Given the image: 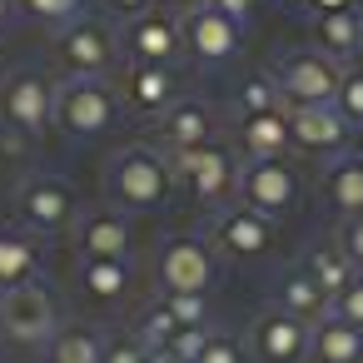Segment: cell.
I'll list each match as a JSON object with an SVG mask.
<instances>
[{
	"mask_svg": "<svg viewBox=\"0 0 363 363\" xmlns=\"http://www.w3.org/2000/svg\"><path fill=\"white\" fill-rule=\"evenodd\" d=\"M105 204L125 209V214H150L164 209L174 194V174H169V155L160 145H125L105 160Z\"/></svg>",
	"mask_w": 363,
	"mask_h": 363,
	"instance_id": "obj_1",
	"label": "cell"
},
{
	"mask_svg": "<svg viewBox=\"0 0 363 363\" xmlns=\"http://www.w3.org/2000/svg\"><path fill=\"white\" fill-rule=\"evenodd\" d=\"M120 115H125V100L110 85V75H70L65 85H55V130L75 145L110 135Z\"/></svg>",
	"mask_w": 363,
	"mask_h": 363,
	"instance_id": "obj_2",
	"label": "cell"
},
{
	"mask_svg": "<svg viewBox=\"0 0 363 363\" xmlns=\"http://www.w3.org/2000/svg\"><path fill=\"white\" fill-rule=\"evenodd\" d=\"M80 219V189L55 174V169H30L21 184H16V224L30 229L35 239H55V234H70Z\"/></svg>",
	"mask_w": 363,
	"mask_h": 363,
	"instance_id": "obj_3",
	"label": "cell"
},
{
	"mask_svg": "<svg viewBox=\"0 0 363 363\" xmlns=\"http://www.w3.org/2000/svg\"><path fill=\"white\" fill-rule=\"evenodd\" d=\"M65 328L60 294L50 284H21V289H0V338H11L21 348H45Z\"/></svg>",
	"mask_w": 363,
	"mask_h": 363,
	"instance_id": "obj_4",
	"label": "cell"
},
{
	"mask_svg": "<svg viewBox=\"0 0 363 363\" xmlns=\"http://www.w3.org/2000/svg\"><path fill=\"white\" fill-rule=\"evenodd\" d=\"M239 155L219 140V145H199V150H179L169 155V174L174 189H189L204 209H224L239 194Z\"/></svg>",
	"mask_w": 363,
	"mask_h": 363,
	"instance_id": "obj_5",
	"label": "cell"
},
{
	"mask_svg": "<svg viewBox=\"0 0 363 363\" xmlns=\"http://www.w3.org/2000/svg\"><path fill=\"white\" fill-rule=\"evenodd\" d=\"M155 284L160 294H214L219 289V254L199 234H169L155 249Z\"/></svg>",
	"mask_w": 363,
	"mask_h": 363,
	"instance_id": "obj_6",
	"label": "cell"
},
{
	"mask_svg": "<svg viewBox=\"0 0 363 363\" xmlns=\"http://www.w3.org/2000/svg\"><path fill=\"white\" fill-rule=\"evenodd\" d=\"M234 204H244V209H254V214H264V219L279 224V219L298 214L303 179H298V169L289 160H244L239 164V194H234Z\"/></svg>",
	"mask_w": 363,
	"mask_h": 363,
	"instance_id": "obj_7",
	"label": "cell"
},
{
	"mask_svg": "<svg viewBox=\"0 0 363 363\" xmlns=\"http://www.w3.org/2000/svg\"><path fill=\"white\" fill-rule=\"evenodd\" d=\"M284 105H333L338 95V80H343V65L328 60L323 50L303 45V50H284L274 65H269Z\"/></svg>",
	"mask_w": 363,
	"mask_h": 363,
	"instance_id": "obj_8",
	"label": "cell"
},
{
	"mask_svg": "<svg viewBox=\"0 0 363 363\" xmlns=\"http://www.w3.org/2000/svg\"><path fill=\"white\" fill-rule=\"evenodd\" d=\"M209 244H214V254L229 259V264H259V259L274 254L279 234H274V219H264V214H254V209H244V204H224V209H214Z\"/></svg>",
	"mask_w": 363,
	"mask_h": 363,
	"instance_id": "obj_9",
	"label": "cell"
},
{
	"mask_svg": "<svg viewBox=\"0 0 363 363\" xmlns=\"http://www.w3.org/2000/svg\"><path fill=\"white\" fill-rule=\"evenodd\" d=\"M120 60H125L120 35L105 21H90V16H80L75 26H65L60 40H55V65L65 75H110Z\"/></svg>",
	"mask_w": 363,
	"mask_h": 363,
	"instance_id": "obj_10",
	"label": "cell"
},
{
	"mask_svg": "<svg viewBox=\"0 0 363 363\" xmlns=\"http://www.w3.org/2000/svg\"><path fill=\"white\" fill-rule=\"evenodd\" d=\"M308 343H313V323H303L274 303L264 313H254V323L244 333V348L254 363H308Z\"/></svg>",
	"mask_w": 363,
	"mask_h": 363,
	"instance_id": "obj_11",
	"label": "cell"
},
{
	"mask_svg": "<svg viewBox=\"0 0 363 363\" xmlns=\"http://www.w3.org/2000/svg\"><path fill=\"white\" fill-rule=\"evenodd\" d=\"M0 120L21 125L30 135L55 130V85L35 70H11L0 80Z\"/></svg>",
	"mask_w": 363,
	"mask_h": 363,
	"instance_id": "obj_12",
	"label": "cell"
},
{
	"mask_svg": "<svg viewBox=\"0 0 363 363\" xmlns=\"http://www.w3.org/2000/svg\"><path fill=\"white\" fill-rule=\"evenodd\" d=\"M224 140V115H219V105H209V100H179V105H169L160 120H155V145L164 150V155H179V150H199V145H219Z\"/></svg>",
	"mask_w": 363,
	"mask_h": 363,
	"instance_id": "obj_13",
	"label": "cell"
},
{
	"mask_svg": "<svg viewBox=\"0 0 363 363\" xmlns=\"http://www.w3.org/2000/svg\"><path fill=\"white\" fill-rule=\"evenodd\" d=\"M120 50L130 65H174L179 50H184V30H179V16H164V11H150L140 21L125 26L120 35Z\"/></svg>",
	"mask_w": 363,
	"mask_h": 363,
	"instance_id": "obj_14",
	"label": "cell"
},
{
	"mask_svg": "<svg viewBox=\"0 0 363 363\" xmlns=\"http://www.w3.org/2000/svg\"><path fill=\"white\" fill-rule=\"evenodd\" d=\"M284 120H289V140L294 150H308V155H343L348 140H353V125L333 110V105H284Z\"/></svg>",
	"mask_w": 363,
	"mask_h": 363,
	"instance_id": "obj_15",
	"label": "cell"
},
{
	"mask_svg": "<svg viewBox=\"0 0 363 363\" xmlns=\"http://www.w3.org/2000/svg\"><path fill=\"white\" fill-rule=\"evenodd\" d=\"M179 30H184V50L199 60V65H234V55H239V45H244V30L239 26H229L214 6H204V11H184L179 16Z\"/></svg>",
	"mask_w": 363,
	"mask_h": 363,
	"instance_id": "obj_16",
	"label": "cell"
},
{
	"mask_svg": "<svg viewBox=\"0 0 363 363\" xmlns=\"http://www.w3.org/2000/svg\"><path fill=\"white\" fill-rule=\"evenodd\" d=\"M130 214L115 204H95L75 219V259H130Z\"/></svg>",
	"mask_w": 363,
	"mask_h": 363,
	"instance_id": "obj_17",
	"label": "cell"
},
{
	"mask_svg": "<svg viewBox=\"0 0 363 363\" xmlns=\"http://www.w3.org/2000/svg\"><path fill=\"white\" fill-rule=\"evenodd\" d=\"M120 100H125L135 115L160 120V115H164L169 105H179L184 95H179V75H174L169 65H130V70H125Z\"/></svg>",
	"mask_w": 363,
	"mask_h": 363,
	"instance_id": "obj_18",
	"label": "cell"
},
{
	"mask_svg": "<svg viewBox=\"0 0 363 363\" xmlns=\"http://www.w3.org/2000/svg\"><path fill=\"white\" fill-rule=\"evenodd\" d=\"M130 284H135V259H75V289L95 308L125 303Z\"/></svg>",
	"mask_w": 363,
	"mask_h": 363,
	"instance_id": "obj_19",
	"label": "cell"
},
{
	"mask_svg": "<svg viewBox=\"0 0 363 363\" xmlns=\"http://www.w3.org/2000/svg\"><path fill=\"white\" fill-rule=\"evenodd\" d=\"M40 264H45V239H35L21 224H0V289L35 284Z\"/></svg>",
	"mask_w": 363,
	"mask_h": 363,
	"instance_id": "obj_20",
	"label": "cell"
},
{
	"mask_svg": "<svg viewBox=\"0 0 363 363\" xmlns=\"http://www.w3.org/2000/svg\"><path fill=\"white\" fill-rule=\"evenodd\" d=\"M323 199H328V209L338 219L363 214V155L343 150V155L323 160Z\"/></svg>",
	"mask_w": 363,
	"mask_h": 363,
	"instance_id": "obj_21",
	"label": "cell"
},
{
	"mask_svg": "<svg viewBox=\"0 0 363 363\" xmlns=\"http://www.w3.org/2000/svg\"><path fill=\"white\" fill-rule=\"evenodd\" d=\"M274 308H284V313H294V318H303V323L328 318V298H323V289L308 279L303 264H294V269H284V274L274 279Z\"/></svg>",
	"mask_w": 363,
	"mask_h": 363,
	"instance_id": "obj_22",
	"label": "cell"
},
{
	"mask_svg": "<svg viewBox=\"0 0 363 363\" xmlns=\"http://www.w3.org/2000/svg\"><path fill=\"white\" fill-rule=\"evenodd\" d=\"M234 140H239L244 160H284V155L294 150L284 110H279V115H249V120H239Z\"/></svg>",
	"mask_w": 363,
	"mask_h": 363,
	"instance_id": "obj_23",
	"label": "cell"
},
{
	"mask_svg": "<svg viewBox=\"0 0 363 363\" xmlns=\"http://www.w3.org/2000/svg\"><path fill=\"white\" fill-rule=\"evenodd\" d=\"M298 264L308 269V279L323 289V298H328V303H333V298H338V294L358 279V269L343 259V249H338L333 239H313V244L303 249V259H298Z\"/></svg>",
	"mask_w": 363,
	"mask_h": 363,
	"instance_id": "obj_24",
	"label": "cell"
},
{
	"mask_svg": "<svg viewBox=\"0 0 363 363\" xmlns=\"http://www.w3.org/2000/svg\"><path fill=\"white\" fill-rule=\"evenodd\" d=\"M308 358H313V363H363V333L328 313V318H318V323H313Z\"/></svg>",
	"mask_w": 363,
	"mask_h": 363,
	"instance_id": "obj_25",
	"label": "cell"
},
{
	"mask_svg": "<svg viewBox=\"0 0 363 363\" xmlns=\"http://www.w3.org/2000/svg\"><path fill=\"white\" fill-rule=\"evenodd\" d=\"M110 338L95 323H65L50 343H45V363H105Z\"/></svg>",
	"mask_w": 363,
	"mask_h": 363,
	"instance_id": "obj_26",
	"label": "cell"
},
{
	"mask_svg": "<svg viewBox=\"0 0 363 363\" xmlns=\"http://www.w3.org/2000/svg\"><path fill=\"white\" fill-rule=\"evenodd\" d=\"M358 40H363V6L313 21V50H323V55L338 60V65H348V55H353Z\"/></svg>",
	"mask_w": 363,
	"mask_h": 363,
	"instance_id": "obj_27",
	"label": "cell"
},
{
	"mask_svg": "<svg viewBox=\"0 0 363 363\" xmlns=\"http://www.w3.org/2000/svg\"><path fill=\"white\" fill-rule=\"evenodd\" d=\"M279 110H284V95H279V85H274L269 70L244 75V80L234 85V115H239V120H249V115H279Z\"/></svg>",
	"mask_w": 363,
	"mask_h": 363,
	"instance_id": "obj_28",
	"label": "cell"
},
{
	"mask_svg": "<svg viewBox=\"0 0 363 363\" xmlns=\"http://www.w3.org/2000/svg\"><path fill=\"white\" fill-rule=\"evenodd\" d=\"M16 6L35 26H55V30H65V26H75L85 16V0H16Z\"/></svg>",
	"mask_w": 363,
	"mask_h": 363,
	"instance_id": "obj_29",
	"label": "cell"
},
{
	"mask_svg": "<svg viewBox=\"0 0 363 363\" xmlns=\"http://www.w3.org/2000/svg\"><path fill=\"white\" fill-rule=\"evenodd\" d=\"M160 303L174 313V323H179V328L214 323V313H209V294H160Z\"/></svg>",
	"mask_w": 363,
	"mask_h": 363,
	"instance_id": "obj_30",
	"label": "cell"
},
{
	"mask_svg": "<svg viewBox=\"0 0 363 363\" xmlns=\"http://www.w3.org/2000/svg\"><path fill=\"white\" fill-rule=\"evenodd\" d=\"M174 333H179V323H174V313H169L164 303H155V308H150V313L135 323V338H140L145 348H164Z\"/></svg>",
	"mask_w": 363,
	"mask_h": 363,
	"instance_id": "obj_31",
	"label": "cell"
},
{
	"mask_svg": "<svg viewBox=\"0 0 363 363\" xmlns=\"http://www.w3.org/2000/svg\"><path fill=\"white\" fill-rule=\"evenodd\" d=\"M333 110H338L353 130H363V75H358V70H343L338 95H333Z\"/></svg>",
	"mask_w": 363,
	"mask_h": 363,
	"instance_id": "obj_32",
	"label": "cell"
},
{
	"mask_svg": "<svg viewBox=\"0 0 363 363\" xmlns=\"http://www.w3.org/2000/svg\"><path fill=\"white\" fill-rule=\"evenodd\" d=\"M30 155H35V135L0 120V164H30Z\"/></svg>",
	"mask_w": 363,
	"mask_h": 363,
	"instance_id": "obj_33",
	"label": "cell"
},
{
	"mask_svg": "<svg viewBox=\"0 0 363 363\" xmlns=\"http://www.w3.org/2000/svg\"><path fill=\"white\" fill-rule=\"evenodd\" d=\"M194 363H249V348H244L234 333L214 328V333H209V343H204V353H199Z\"/></svg>",
	"mask_w": 363,
	"mask_h": 363,
	"instance_id": "obj_34",
	"label": "cell"
},
{
	"mask_svg": "<svg viewBox=\"0 0 363 363\" xmlns=\"http://www.w3.org/2000/svg\"><path fill=\"white\" fill-rule=\"evenodd\" d=\"M209 333H214V323H194V328H179L164 348L179 358V363H194L199 353H204V343H209Z\"/></svg>",
	"mask_w": 363,
	"mask_h": 363,
	"instance_id": "obj_35",
	"label": "cell"
},
{
	"mask_svg": "<svg viewBox=\"0 0 363 363\" xmlns=\"http://www.w3.org/2000/svg\"><path fill=\"white\" fill-rule=\"evenodd\" d=\"M328 313H333V318H343L348 328H358V333H363V274H358V279H353V284H348V289L328 303Z\"/></svg>",
	"mask_w": 363,
	"mask_h": 363,
	"instance_id": "obj_36",
	"label": "cell"
},
{
	"mask_svg": "<svg viewBox=\"0 0 363 363\" xmlns=\"http://www.w3.org/2000/svg\"><path fill=\"white\" fill-rule=\"evenodd\" d=\"M333 244L343 249V259L363 274V214H348V219H338V234H333Z\"/></svg>",
	"mask_w": 363,
	"mask_h": 363,
	"instance_id": "obj_37",
	"label": "cell"
},
{
	"mask_svg": "<svg viewBox=\"0 0 363 363\" xmlns=\"http://www.w3.org/2000/svg\"><path fill=\"white\" fill-rule=\"evenodd\" d=\"M100 11H105L110 21L130 26V21H140V16H150V11H155V0H100Z\"/></svg>",
	"mask_w": 363,
	"mask_h": 363,
	"instance_id": "obj_38",
	"label": "cell"
},
{
	"mask_svg": "<svg viewBox=\"0 0 363 363\" xmlns=\"http://www.w3.org/2000/svg\"><path fill=\"white\" fill-rule=\"evenodd\" d=\"M150 358V348L130 333V338H110V348H105V363H145Z\"/></svg>",
	"mask_w": 363,
	"mask_h": 363,
	"instance_id": "obj_39",
	"label": "cell"
},
{
	"mask_svg": "<svg viewBox=\"0 0 363 363\" xmlns=\"http://www.w3.org/2000/svg\"><path fill=\"white\" fill-rule=\"evenodd\" d=\"M209 6H214V11H219L229 26H239V30H244V26H254V11H259V0H209Z\"/></svg>",
	"mask_w": 363,
	"mask_h": 363,
	"instance_id": "obj_40",
	"label": "cell"
},
{
	"mask_svg": "<svg viewBox=\"0 0 363 363\" xmlns=\"http://www.w3.org/2000/svg\"><path fill=\"white\" fill-rule=\"evenodd\" d=\"M308 21H323V16H338V11H353L358 0H298Z\"/></svg>",
	"mask_w": 363,
	"mask_h": 363,
	"instance_id": "obj_41",
	"label": "cell"
},
{
	"mask_svg": "<svg viewBox=\"0 0 363 363\" xmlns=\"http://www.w3.org/2000/svg\"><path fill=\"white\" fill-rule=\"evenodd\" d=\"M145 363H179V358H174L169 348H150V358H145Z\"/></svg>",
	"mask_w": 363,
	"mask_h": 363,
	"instance_id": "obj_42",
	"label": "cell"
},
{
	"mask_svg": "<svg viewBox=\"0 0 363 363\" xmlns=\"http://www.w3.org/2000/svg\"><path fill=\"white\" fill-rule=\"evenodd\" d=\"M343 70H358V75H363V40L353 45V55H348V65H343Z\"/></svg>",
	"mask_w": 363,
	"mask_h": 363,
	"instance_id": "obj_43",
	"label": "cell"
},
{
	"mask_svg": "<svg viewBox=\"0 0 363 363\" xmlns=\"http://www.w3.org/2000/svg\"><path fill=\"white\" fill-rule=\"evenodd\" d=\"M11 16H16V0H0V30L11 26Z\"/></svg>",
	"mask_w": 363,
	"mask_h": 363,
	"instance_id": "obj_44",
	"label": "cell"
},
{
	"mask_svg": "<svg viewBox=\"0 0 363 363\" xmlns=\"http://www.w3.org/2000/svg\"><path fill=\"white\" fill-rule=\"evenodd\" d=\"M179 6H184V11H204V6H209V0H179Z\"/></svg>",
	"mask_w": 363,
	"mask_h": 363,
	"instance_id": "obj_45",
	"label": "cell"
}]
</instances>
